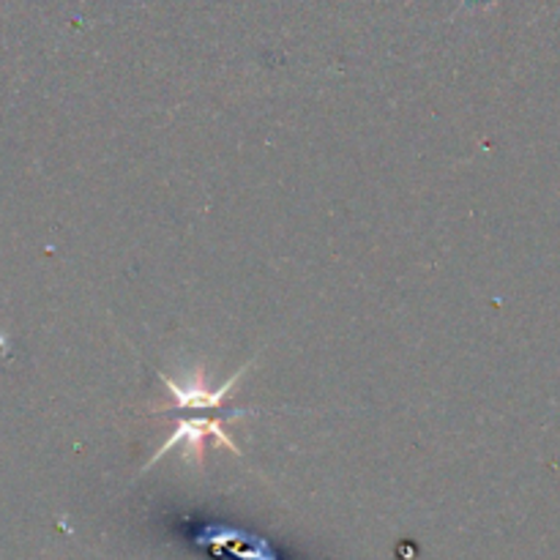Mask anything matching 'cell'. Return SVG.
<instances>
[{"instance_id": "2", "label": "cell", "mask_w": 560, "mask_h": 560, "mask_svg": "<svg viewBox=\"0 0 560 560\" xmlns=\"http://www.w3.org/2000/svg\"><path fill=\"white\" fill-rule=\"evenodd\" d=\"M241 375H244V370H241L235 377H230V381L224 383L222 388H213V392L206 386V375H202V370L195 372V383H191L189 388L175 386L170 377H164V383H167V388L173 392L178 408H184V410H189V408L191 410H213V408H219V405H222V399L228 397L230 388L235 386V381H238Z\"/></svg>"}, {"instance_id": "1", "label": "cell", "mask_w": 560, "mask_h": 560, "mask_svg": "<svg viewBox=\"0 0 560 560\" xmlns=\"http://www.w3.org/2000/svg\"><path fill=\"white\" fill-rule=\"evenodd\" d=\"M180 441H186L184 457L189 459V463H191V459H195V463H202V454H206L208 441L224 443V446H230L235 454H238V446H235V443L230 441L228 435H224V430L217 424V421H184V424L178 427V432H175L173 438H167V443H164V446L159 448L156 457H153L148 465L159 463V459H162L164 454L170 452V448L178 446Z\"/></svg>"}]
</instances>
